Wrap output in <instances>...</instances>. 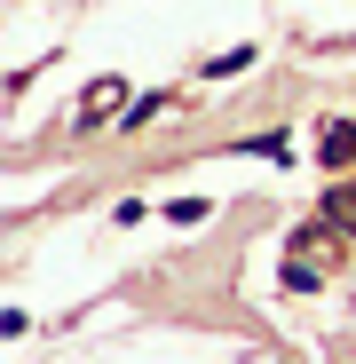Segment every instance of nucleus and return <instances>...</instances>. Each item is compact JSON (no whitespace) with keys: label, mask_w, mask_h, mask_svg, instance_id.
Returning a JSON list of instances; mask_svg holds the SVG:
<instances>
[{"label":"nucleus","mask_w":356,"mask_h":364,"mask_svg":"<svg viewBox=\"0 0 356 364\" xmlns=\"http://www.w3.org/2000/svg\"><path fill=\"white\" fill-rule=\"evenodd\" d=\"M206 214H214V206H206V198H166V222H183V230H198V222H206Z\"/></svg>","instance_id":"nucleus-2"},{"label":"nucleus","mask_w":356,"mask_h":364,"mask_svg":"<svg viewBox=\"0 0 356 364\" xmlns=\"http://www.w3.org/2000/svg\"><path fill=\"white\" fill-rule=\"evenodd\" d=\"M317 159H325V166H348V159H356V127H348V119H333V127L317 135Z\"/></svg>","instance_id":"nucleus-1"},{"label":"nucleus","mask_w":356,"mask_h":364,"mask_svg":"<svg viewBox=\"0 0 356 364\" xmlns=\"http://www.w3.org/2000/svg\"><path fill=\"white\" fill-rule=\"evenodd\" d=\"M333 222H340V230H356V191H348V182L333 191Z\"/></svg>","instance_id":"nucleus-5"},{"label":"nucleus","mask_w":356,"mask_h":364,"mask_svg":"<svg viewBox=\"0 0 356 364\" xmlns=\"http://www.w3.org/2000/svg\"><path fill=\"white\" fill-rule=\"evenodd\" d=\"M119 95H127V80H95V87H87V119H103Z\"/></svg>","instance_id":"nucleus-3"},{"label":"nucleus","mask_w":356,"mask_h":364,"mask_svg":"<svg viewBox=\"0 0 356 364\" xmlns=\"http://www.w3.org/2000/svg\"><path fill=\"white\" fill-rule=\"evenodd\" d=\"M246 64H254V48H222L214 64H206V80H230V72H246Z\"/></svg>","instance_id":"nucleus-4"}]
</instances>
